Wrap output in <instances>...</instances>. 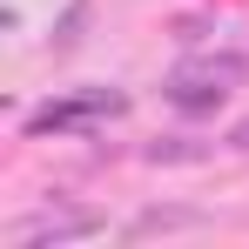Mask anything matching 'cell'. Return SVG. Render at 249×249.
<instances>
[{
	"label": "cell",
	"instance_id": "obj_1",
	"mask_svg": "<svg viewBox=\"0 0 249 249\" xmlns=\"http://www.w3.org/2000/svg\"><path fill=\"white\" fill-rule=\"evenodd\" d=\"M243 74H249V68L236 61V54H222V61L209 54V61H182V68L162 81V94L182 108V115H202V108H215V101H222L229 88L243 81Z\"/></svg>",
	"mask_w": 249,
	"mask_h": 249
},
{
	"label": "cell",
	"instance_id": "obj_2",
	"mask_svg": "<svg viewBox=\"0 0 249 249\" xmlns=\"http://www.w3.org/2000/svg\"><path fill=\"white\" fill-rule=\"evenodd\" d=\"M94 229H101V222H94V215H81V209H47V215H34L20 236H27V243H41V236L68 243V236H94Z\"/></svg>",
	"mask_w": 249,
	"mask_h": 249
},
{
	"label": "cell",
	"instance_id": "obj_3",
	"mask_svg": "<svg viewBox=\"0 0 249 249\" xmlns=\"http://www.w3.org/2000/svg\"><path fill=\"white\" fill-rule=\"evenodd\" d=\"M209 142H189V135H162V142H148V162H202Z\"/></svg>",
	"mask_w": 249,
	"mask_h": 249
},
{
	"label": "cell",
	"instance_id": "obj_4",
	"mask_svg": "<svg viewBox=\"0 0 249 249\" xmlns=\"http://www.w3.org/2000/svg\"><path fill=\"white\" fill-rule=\"evenodd\" d=\"M88 14H94V7H88V0H74V7H68V14H61V27H54V54H68V47L81 41V27H88Z\"/></svg>",
	"mask_w": 249,
	"mask_h": 249
},
{
	"label": "cell",
	"instance_id": "obj_5",
	"mask_svg": "<svg viewBox=\"0 0 249 249\" xmlns=\"http://www.w3.org/2000/svg\"><path fill=\"white\" fill-rule=\"evenodd\" d=\"M196 222V209H148L142 222H135V236H155V229H189Z\"/></svg>",
	"mask_w": 249,
	"mask_h": 249
},
{
	"label": "cell",
	"instance_id": "obj_6",
	"mask_svg": "<svg viewBox=\"0 0 249 249\" xmlns=\"http://www.w3.org/2000/svg\"><path fill=\"white\" fill-rule=\"evenodd\" d=\"M229 148H236V155H249V122H236V128H229Z\"/></svg>",
	"mask_w": 249,
	"mask_h": 249
}]
</instances>
